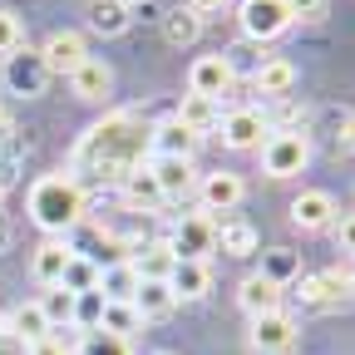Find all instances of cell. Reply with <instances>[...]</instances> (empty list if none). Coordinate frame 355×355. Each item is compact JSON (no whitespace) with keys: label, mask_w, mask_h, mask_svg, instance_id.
Segmentation results:
<instances>
[{"label":"cell","mask_w":355,"mask_h":355,"mask_svg":"<svg viewBox=\"0 0 355 355\" xmlns=\"http://www.w3.org/2000/svg\"><path fill=\"white\" fill-rule=\"evenodd\" d=\"M148 123H139L133 109H119V114H104L94 128L79 133V144L69 153V173H99V178H119L128 168L148 163Z\"/></svg>","instance_id":"cell-1"},{"label":"cell","mask_w":355,"mask_h":355,"mask_svg":"<svg viewBox=\"0 0 355 355\" xmlns=\"http://www.w3.org/2000/svg\"><path fill=\"white\" fill-rule=\"evenodd\" d=\"M30 222L44 237H64L84 222V188L74 173H44L30 188Z\"/></svg>","instance_id":"cell-2"},{"label":"cell","mask_w":355,"mask_h":355,"mask_svg":"<svg viewBox=\"0 0 355 355\" xmlns=\"http://www.w3.org/2000/svg\"><path fill=\"white\" fill-rule=\"evenodd\" d=\"M168 247L178 261H207V252H217V222L207 212H183L168 232Z\"/></svg>","instance_id":"cell-3"},{"label":"cell","mask_w":355,"mask_h":355,"mask_svg":"<svg viewBox=\"0 0 355 355\" xmlns=\"http://www.w3.org/2000/svg\"><path fill=\"white\" fill-rule=\"evenodd\" d=\"M252 350L257 355H291V345L301 340V321L291 311H266V316H252V331H247Z\"/></svg>","instance_id":"cell-4"},{"label":"cell","mask_w":355,"mask_h":355,"mask_svg":"<svg viewBox=\"0 0 355 355\" xmlns=\"http://www.w3.org/2000/svg\"><path fill=\"white\" fill-rule=\"evenodd\" d=\"M296 296H301V306H311V311H326V306H340V301L355 296V277L340 272V266H326V272L296 277Z\"/></svg>","instance_id":"cell-5"},{"label":"cell","mask_w":355,"mask_h":355,"mask_svg":"<svg viewBox=\"0 0 355 355\" xmlns=\"http://www.w3.org/2000/svg\"><path fill=\"white\" fill-rule=\"evenodd\" d=\"M306 163H311L306 133H266V144H261V173L266 178H296Z\"/></svg>","instance_id":"cell-6"},{"label":"cell","mask_w":355,"mask_h":355,"mask_svg":"<svg viewBox=\"0 0 355 355\" xmlns=\"http://www.w3.org/2000/svg\"><path fill=\"white\" fill-rule=\"evenodd\" d=\"M44 84H50V69H44L40 50H30V44H20L15 55H6V89L20 99H40Z\"/></svg>","instance_id":"cell-7"},{"label":"cell","mask_w":355,"mask_h":355,"mask_svg":"<svg viewBox=\"0 0 355 355\" xmlns=\"http://www.w3.org/2000/svg\"><path fill=\"white\" fill-rule=\"evenodd\" d=\"M222 144H227L232 153H252L266 144V133H272V119H266L261 109H232V114H222Z\"/></svg>","instance_id":"cell-8"},{"label":"cell","mask_w":355,"mask_h":355,"mask_svg":"<svg viewBox=\"0 0 355 355\" xmlns=\"http://www.w3.org/2000/svg\"><path fill=\"white\" fill-rule=\"evenodd\" d=\"M237 20H242V35H247V40H261V44L291 30V15H286L282 0H242V6H237Z\"/></svg>","instance_id":"cell-9"},{"label":"cell","mask_w":355,"mask_h":355,"mask_svg":"<svg viewBox=\"0 0 355 355\" xmlns=\"http://www.w3.org/2000/svg\"><path fill=\"white\" fill-rule=\"evenodd\" d=\"M232 79H237V69H232L227 55H202L188 69V94H202V99H217L222 104V94L232 89Z\"/></svg>","instance_id":"cell-10"},{"label":"cell","mask_w":355,"mask_h":355,"mask_svg":"<svg viewBox=\"0 0 355 355\" xmlns=\"http://www.w3.org/2000/svg\"><path fill=\"white\" fill-rule=\"evenodd\" d=\"M40 60L50 74H74L84 60H89V44L79 30H50V40L40 44Z\"/></svg>","instance_id":"cell-11"},{"label":"cell","mask_w":355,"mask_h":355,"mask_svg":"<svg viewBox=\"0 0 355 355\" xmlns=\"http://www.w3.org/2000/svg\"><path fill=\"white\" fill-rule=\"evenodd\" d=\"M291 227H301V232H326V227H336V198H331L326 188L296 193V198H291Z\"/></svg>","instance_id":"cell-12"},{"label":"cell","mask_w":355,"mask_h":355,"mask_svg":"<svg viewBox=\"0 0 355 355\" xmlns=\"http://www.w3.org/2000/svg\"><path fill=\"white\" fill-rule=\"evenodd\" d=\"M119 198H123V207H128V212H158V207L168 202L148 163H139V168H128V173L119 178Z\"/></svg>","instance_id":"cell-13"},{"label":"cell","mask_w":355,"mask_h":355,"mask_svg":"<svg viewBox=\"0 0 355 355\" xmlns=\"http://www.w3.org/2000/svg\"><path fill=\"white\" fill-rule=\"evenodd\" d=\"M198 198H202V212L217 222L222 212H232L242 198H247V183L237 173H202V183H198Z\"/></svg>","instance_id":"cell-14"},{"label":"cell","mask_w":355,"mask_h":355,"mask_svg":"<svg viewBox=\"0 0 355 355\" xmlns=\"http://www.w3.org/2000/svg\"><path fill=\"white\" fill-rule=\"evenodd\" d=\"M148 168H153V178H158L163 198H188V193H198V183H202V173H198L193 158H148Z\"/></svg>","instance_id":"cell-15"},{"label":"cell","mask_w":355,"mask_h":355,"mask_svg":"<svg viewBox=\"0 0 355 355\" xmlns=\"http://www.w3.org/2000/svg\"><path fill=\"white\" fill-rule=\"evenodd\" d=\"M198 133H188L178 119H163V123H153L148 128V153L153 158H193L198 153Z\"/></svg>","instance_id":"cell-16"},{"label":"cell","mask_w":355,"mask_h":355,"mask_svg":"<svg viewBox=\"0 0 355 355\" xmlns=\"http://www.w3.org/2000/svg\"><path fill=\"white\" fill-rule=\"evenodd\" d=\"M69 257H74V247H69L64 237H44V242L35 247V257H30V272H35V282H40V286H60V282H64V266H69Z\"/></svg>","instance_id":"cell-17"},{"label":"cell","mask_w":355,"mask_h":355,"mask_svg":"<svg viewBox=\"0 0 355 355\" xmlns=\"http://www.w3.org/2000/svg\"><path fill=\"white\" fill-rule=\"evenodd\" d=\"M69 84H74V99L99 104V99H109V89H114V69H109L99 55H89V60L69 74Z\"/></svg>","instance_id":"cell-18"},{"label":"cell","mask_w":355,"mask_h":355,"mask_svg":"<svg viewBox=\"0 0 355 355\" xmlns=\"http://www.w3.org/2000/svg\"><path fill=\"white\" fill-rule=\"evenodd\" d=\"M128 261H133V272H139V282H168V277H173V266H178V257H173L168 237H158V242H144V247L133 252Z\"/></svg>","instance_id":"cell-19"},{"label":"cell","mask_w":355,"mask_h":355,"mask_svg":"<svg viewBox=\"0 0 355 355\" xmlns=\"http://www.w3.org/2000/svg\"><path fill=\"white\" fill-rule=\"evenodd\" d=\"M168 291L178 301H202L212 291V266L207 261H178L173 277H168Z\"/></svg>","instance_id":"cell-20"},{"label":"cell","mask_w":355,"mask_h":355,"mask_svg":"<svg viewBox=\"0 0 355 355\" xmlns=\"http://www.w3.org/2000/svg\"><path fill=\"white\" fill-rule=\"evenodd\" d=\"M252 84L261 89L266 99H291V89H296V64L282 60V55H272V60H261V64H257Z\"/></svg>","instance_id":"cell-21"},{"label":"cell","mask_w":355,"mask_h":355,"mask_svg":"<svg viewBox=\"0 0 355 355\" xmlns=\"http://www.w3.org/2000/svg\"><path fill=\"white\" fill-rule=\"evenodd\" d=\"M217 252H227V257H257L261 242H257V227L242 217H217Z\"/></svg>","instance_id":"cell-22"},{"label":"cell","mask_w":355,"mask_h":355,"mask_svg":"<svg viewBox=\"0 0 355 355\" xmlns=\"http://www.w3.org/2000/svg\"><path fill=\"white\" fill-rule=\"evenodd\" d=\"M178 123H183L188 133H198V139H207V133L222 123V109H217V99H202V94H183L178 99V114H173Z\"/></svg>","instance_id":"cell-23"},{"label":"cell","mask_w":355,"mask_h":355,"mask_svg":"<svg viewBox=\"0 0 355 355\" xmlns=\"http://www.w3.org/2000/svg\"><path fill=\"white\" fill-rule=\"evenodd\" d=\"M282 296H286V286H277V282H266V277H247L242 282V291H237V306L247 311V316H266V311H282Z\"/></svg>","instance_id":"cell-24"},{"label":"cell","mask_w":355,"mask_h":355,"mask_svg":"<svg viewBox=\"0 0 355 355\" xmlns=\"http://www.w3.org/2000/svg\"><path fill=\"white\" fill-rule=\"evenodd\" d=\"M133 291H139V272H133V261L99 266V296L104 301H133Z\"/></svg>","instance_id":"cell-25"},{"label":"cell","mask_w":355,"mask_h":355,"mask_svg":"<svg viewBox=\"0 0 355 355\" xmlns=\"http://www.w3.org/2000/svg\"><path fill=\"white\" fill-rule=\"evenodd\" d=\"M6 321H10V336L25 340V345H35V340H44V336L55 331L50 321H44L40 301H25V306H15V311H6Z\"/></svg>","instance_id":"cell-26"},{"label":"cell","mask_w":355,"mask_h":355,"mask_svg":"<svg viewBox=\"0 0 355 355\" xmlns=\"http://www.w3.org/2000/svg\"><path fill=\"white\" fill-rule=\"evenodd\" d=\"M173 306H178V296L168 291V282H139V291H133V311H139V321H163Z\"/></svg>","instance_id":"cell-27"},{"label":"cell","mask_w":355,"mask_h":355,"mask_svg":"<svg viewBox=\"0 0 355 355\" xmlns=\"http://www.w3.org/2000/svg\"><path fill=\"white\" fill-rule=\"evenodd\" d=\"M89 30H99L104 40H114V35H123L128 30V6H123V0H89Z\"/></svg>","instance_id":"cell-28"},{"label":"cell","mask_w":355,"mask_h":355,"mask_svg":"<svg viewBox=\"0 0 355 355\" xmlns=\"http://www.w3.org/2000/svg\"><path fill=\"white\" fill-rule=\"evenodd\" d=\"M163 40L178 44V50H183V44H198V40H202V15H193L188 6L168 10V15H163Z\"/></svg>","instance_id":"cell-29"},{"label":"cell","mask_w":355,"mask_h":355,"mask_svg":"<svg viewBox=\"0 0 355 355\" xmlns=\"http://www.w3.org/2000/svg\"><path fill=\"white\" fill-rule=\"evenodd\" d=\"M257 277H266V282L286 286V282H296V277H301V261H296V252L272 247V252H261V272H257Z\"/></svg>","instance_id":"cell-30"},{"label":"cell","mask_w":355,"mask_h":355,"mask_svg":"<svg viewBox=\"0 0 355 355\" xmlns=\"http://www.w3.org/2000/svg\"><path fill=\"white\" fill-rule=\"evenodd\" d=\"M64 291H74V296H84V291H99V261H89L84 252H74L69 257V266H64V282H60Z\"/></svg>","instance_id":"cell-31"},{"label":"cell","mask_w":355,"mask_h":355,"mask_svg":"<svg viewBox=\"0 0 355 355\" xmlns=\"http://www.w3.org/2000/svg\"><path fill=\"white\" fill-rule=\"evenodd\" d=\"M74 291H64V286H44V296H40V311H44V321H50L55 331L60 326H74Z\"/></svg>","instance_id":"cell-32"},{"label":"cell","mask_w":355,"mask_h":355,"mask_svg":"<svg viewBox=\"0 0 355 355\" xmlns=\"http://www.w3.org/2000/svg\"><path fill=\"white\" fill-rule=\"evenodd\" d=\"M144 321H139V311H133V301H104V316H99V331H109V336H123L128 340V331H139Z\"/></svg>","instance_id":"cell-33"},{"label":"cell","mask_w":355,"mask_h":355,"mask_svg":"<svg viewBox=\"0 0 355 355\" xmlns=\"http://www.w3.org/2000/svg\"><path fill=\"white\" fill-rule=\"evenodd\" d=\"M74 355H133L128 350V340L123 336H109V331H84V340H79V350Z\"/></svg>","instance_id":"cell-34"},{"label":"cell","mask_w":355,"mask_h":355,"mask_svg":"<svg viewBox=\"0 0 355 355\" xmlns=\"http://www.w3.org/2000/svg\"><path fill=\"white\" fill-rule=\"evenodd\" d=\"M20 44H25V25H20V15H15L10 6H0V60L15 55Z\"/></svg>","instance_id":"cell-35"},{"label":"cell","mask_w":355,"mask_h":355,"mask_svg":"<svg viewBox=\"0 0 355 355\" xmlns=\"http://www.w3.org/2000/svg\"><path fill=\"white\" fill-rule=\"evenodd\" d=\"M282 6H286L291 25H296V20H306V25H316V20H326V10H331V0H282Z\"/></svg>","instance_id":"cell-36"},{"label":"cell","mask_w":355,"mask_h":355,"mask_svg":"<svg viewBox=\"0 0 355 355\" xmlns=\"http://www.w3.org/2000/svg\"><path fill=\"white\" fill-rule=\"evenodd\" d=\"M277 104H282V109H277V123H282L277 133H301V119H306V109H296L291 99H277Z\"/></svg>","instance_id":"cell-37"},{"label":"cell","mask_w":355,"mask_h":355,"mask_svg":"<svg viewBox=\"0 0 355 355\" xmlns=\"http://www.w3.org/2000/svg\"><path fill=\"white\" fill-rule=\"evenodd\" d=\"M25 355H69V345H64V336H60V331H50L44 340L25 345Z\"/></svg>","instance_id":"cell-38"},{"label":"cell","mask_w":355,"mask_h":355,"mask_svg":"<svg viewBox=\"0 0 355 355\" xmlns=\"http://www.w3.org/2000/svg\"><path fill=\"white\" fill-rule=\"evenodd\" d=\"M336 242H340V252H355V212L336 217Z\"/></svg>","instance_id":"cell-39"},{"label":"cell","mask_w":355,"mask_h":355,"mask_svg":"<svg viewBox=\"0 0 355 355\" xmlns=\"http://www.w3.org/2000/svg\"><path fill=\"white\" fill-rule=\"evenodd\" d=\"M336 144L340 148H355V114H340L336 119Z\"/></svg>","instance_id":"cell-40"},{"label":"cell","mask_w":355,"mask_h":355,"mask_svg":"<svg viewBox=\"0 0 355 355\" xmlns=\"http://www.w3.org/2000/svg\"><path fill=\"white\" fill-rule=\"evenodd\" d=\"M222 6H227V0H188V10H193V15H202V20H207V15H217Z\"/></svg>","instance_id":"cell-41"},{"label":"cell","mask_w":355,"mask_h":355,"mask_svg":"<svg viewBox=\"0 0 355 355\" xmlns=\"http://www.w3.org/2000/svg\"><path fill=\"white\" fill-rule=\"evenodd\" d=\"M10 139H15V119H10L6 109H0V148H6Z\"/></svg>","instance_id":"cell-42"},{"label":"cell","mask_w":355,"mask_h":355,"mask_svg":"<svg viewBox=\"0 0 355 355\" xmlns=\"http://www.w3.org/2000/svg\"><path fill=\"white\" fill-rule=\"evenodd\" d=\"M10 247V222H6V212H0V252Z\"/></svg>","instance_id":"cell-43"},{"label":"cell","mask_w":355,"mask_h":355,"mask_svg":"<svg viewBox=\"0 0 355 355\" xmlns=\"http://www.w3.org/2000/svg\"><path fill=\"white\" fill-rule=\"evenodd\" d=\"M10 340V321H6V311H0V345Z\"/></svg>","instance_id":"cell-44"},{"label":"cell","mask_w":355,"mask_h":355,"mask_svg":"<svg viewBox=\"0 0 355 355\" xmlns=\"http://www.w3.org/2000/svg\"><path fill=\"white\" fill-rule=\"evenodd\" d=\"M0 355H15V350H6V345H0Z\"/></svg>","instance_id":"cell-45"},{"label":"cell","mask_w":355,"mask_h":355,"mask_svg":"<svg viewBox=\"0 0 355 355\" xmlns=\"http://www.w3.org/2000/svg\"><path fill=\"white\" fill-rule=\"evenodd\" d=\"M153 355H173V350H153Z\"/></svg>","instance_id":"cell-46"},{"label":"cell","mask_w":355,"mask_h":355,"mask_svg":"<svg viewBox=\"0 0 355 355\" xmlns=\"http://www.w3.org/2000/svg\"><path fill=\"white\" fill-rule=\"evenodd\" d=\"M0 202H6V188H0Z\"/></svg>","instance_id":"cell-47"},{"label":"cell","mask_w":355,"mask_h":355,"mask_svg":"<svg viewBox=\"0 0 355 355\" xmlns=\"http://www.w3.org/2000/svg\"><path fill=\"white\" fill-rule=\"evenodd\" d=\"M123 6H133V0H123Z\"/></svg>","instance_id":"cell-48"}]
</instances>
